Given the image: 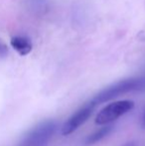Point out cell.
<instances>
[{
	"instance_id": "obj_1",
	"label": "cell",
	"mask_w": 145,
	"mask_h": 146,
	"mask_svg": "<svg viewBox=\"0 0 145 146\" xmlns=\"http://www.w3.org/2000/svg\"><path fill=\"white\" fill-rule=\"evenodd\" d=\"M145 90V78L124 80V81L119 82L115 85L110 86L99 94H97L91 100V102L93 106H97V104H101L114 98H117L120 94H126L129 92H134V90Z\"/></svg>"
},
{
	"instance_id": "obj_2",
	"label": "cell",
	"mask_w": 145,
	"mask_h": 146,
	"mask_svg": "<svg viewBox=\"0 0 145 146\" xmlns=\"http://www.w3.org/2000/svg\"><path fill=\"white\" fill-rule=\"evenodd\" d=\"M134 108V102L132 100H118L107 104L95 116V123L99 125L109 124L112 121L116 120L120 116L124 115Z\"/></svg>"
},
{
	"instance_id": "obj_3",
	"label": "cell",
	"mask_w": 145,
	"mask_h": 146,
	"mask_svg": "<svg viewBox=\"0 0 145 146\" xmlns=\"http://www.w3.org/2000/svg\"><path fill=\"white\" fill-rule=\"evenodd\" d=\"M57 129L55 121H47L36 127L25 139L22 146H46Z\"/></svg>"
},
{
	"instance_id": "obj_4",
	"label": "cell",
	"mask_w": 145,
	"mask_h": 146,
	"mask_svg": "<svg viewBox=\"0 0 145 146\" xmlns=\"http://www.w3.org/2000/svg\"><path fill=\"white\" fill-rule=\"evenodd\" d=\"M93 106L91 102L83 106V108H81L79 110H77V112L73 114L66 122L63 124L61 132L63 135H70L72 134L73 131H75L79 126L83 124L87 119L89 118V116L91 115L93 111Z\"/></svg>"
},
{
	"instance_id": "obj_5",
	"label": "cell",
	"mask_w": 145,
	"mask_h": 146,
	"mask_svg": "<svg viewBox=\"0 0 145 146\" xmlns=\"http://www.w3.org/2000/svg\"><path fill=\"white\" fill-rule=\"evenodd\" d=\"M11 46L21 56H26L32 51V42L25 36H16L11 39Z\"/></svg>"
},
{
	"instance_id": "obj_6",
	"label": "cell",
	"mask_w": 145,
	"mask_h": 146,
	"mask_svg": "<svg viewBox=\"0 0 145 146\" xmlns=\"http://www.w3.org/2000/svg\"><path fill=\"white\" fill-rule=\"evenodd\" d=\"M112 129H113V126H112V125H107V126L101 128L99 130L95 131V132L91 133V134L85 139V144L91 145V144H95V143L99 142V141H101V139L105 138V136H107V135L112 131Z\"/></svg>"
},
{
	"instance_id": "obj_7",
	"label": "cell",
	"mask_w": 145,
	"mask_h": 146,
	"mask_svg": "<svg viewBox=\"0 0 145 146\" xmlns=\"http://www.w3.org/2000/svg\"><path fill=\"white\" fill-rule=\"evenodd\" d=\"M8 54V49L4 43L0 41V57H4Z\"/></svg>"
},
{
	"instance_id": "obj_8",
	"label": "cell",
	"mask_w": 145,
	"mask_h": 146,
	"mask_svg": "<svg viewBox=\"0 0 145 146\" xmlns=\"http://www.w3.org/2000/svg\"><path fill=\"white\" fill-rule=\"evenodd\" d=\"M124 146H135V145H134V143H133V142H131V143H127V144L124 145Z\"/></svg>"
},
{
	"instance_id": "obj_9",
	"label": "cell",
	"mask_w": 145,
	"mask_h": 146,
	"mask_svg": "<svg viewBox=\"0 0 145 146\" xmlns=\"http://www.w3.org/2000/svg\"><path fill=\"white\" fill-rule=\"evenodd\" d=\"M143 124H144V126H145V114H144V117H143Z\"/></svg>"
}]
</instances>
